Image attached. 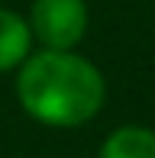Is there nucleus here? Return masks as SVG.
Segmentation results:
<instances>
[{
  "label": "nucleus",
  "instance_id": "f257e3e1",
  "mask_svg": "<svg viewBox=\"0 0 155 158\" xmlns=\"http://www.w3.org/2000/svg\"><path fill=\"white\" fill-rule=\"evenodd\" d=\"M16 94L23 110L42 126L71 129L100 113L107 84L87 58L45 48L19 64Z\"/></svg>",
  "mask_w": 155,
  "mask_h": 158
},
{
  "label": "nucleus",
  "instance_id": "f03ea898",
  "mask_svg": "<svg viewBox=\"0 0 155 158\" xmlns=\"http://www.w3.org/2000/svg\"><path fill=\"white\" fill-rule=\"evenodd\" d=\"M87 32L84 0H36L32 3V35L52 52H71Z\"/></svg>",
  "mask_w": 155,
  "mask_h": 158
},
{
  "label": "nucleus",
  "instance_id": "7ed1b4c3",
  "mask_svg": "<svg viewBox=\"0 0 155 158\" xmlns=\"http://www.w3.org/2000/svg\"><path fill=\"white\" fill-rule=\"evenodd\" d=\"M32 29L19 13L0 6V71H10L29 58Z\"/></svg>",
  "mask_w": 155,
  "mask_h": 158
},
{
  "label": "nucleus",
  "instance_id": "20e7f679",
  "mask_svg": "<svg viewBox=\"0 0 155 158\" xmlns=\"http://www.w3.org/2000/svg\"><path fill=\"white\" fill-rule=\"evenodd\" d=\"M100 158H155V132L145 126H119L103 142Z\"/></svg>",
  "mask_w": 155,
  "mask_h": 158
}]
</instances>
